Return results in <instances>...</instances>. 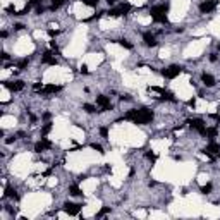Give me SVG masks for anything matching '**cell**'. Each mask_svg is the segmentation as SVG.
I'll return each mask as SVG.
<instances>
[{"label":"cell","mask_w":220,"mask_h":220,"mask_svg":"<svg viewBox=\"0 0 220 220\" xmlns=\"http://www.w3.org/2000/svg\"><path fill=\"white\" fill-rule=\"evenodd\" d=\"M146 157H148L151 162H155V160H157V155H155L153 151H148V153H146Z\"/></svg>","instance_id":"83f0119b"},{"label":"cell","mask_w":220,"mask_h":220,"mask_svg":"<svg viewBox=\"0 0 220 220\" xmlns=\"http://www.w3.org/2000/svg\"><path fill=\"white\" fill-rule=\"evenodd\" d=\"M16 139H17L16 136H11V138H7V139H5V143H7V145H11V143H14V141H16Z\"/></svg>","instance_id":"f546056e"},{"label":"cell","mask_w":220,"mask_h":220,"mask_svg":"<svg viewBox=\"0 0 220 220\" xmlns=\"http://www.w3.org/2000/svg\"><path fill=\"white\" fill-rule=\"evenodd\" d=\"M100 134L103 136V138H107V136H108V129H107V127H101V129H100Z\"/></svg>","instance_id":"f1b7e54d"},{"label":"cell","mask_w":220,"mask_h":220,"mask_svg":"<svg viewBox=\"0 0 220 220\" xmlns=\"http://www.w3.org/2000/svg\"><path fill=\"white\" fill-rule=\"evenodd\" d=\"M5 88L11 91H21L24 88V83L23 81H11V83H4Z\"/></svg>","instance_id":"4fadbf2b"},{"label":"cell","mask_w":220,"mask_h":220,"mask_svg":"<svg viewBox=\"0 0 220 220\" xmlns=\"http://www.w3.org/2000/svg\"><path fill=\"white\" fill-rule=\"evenodd\" d=\"M97 105L101 108V110H112V103H110V98L105 97V95H100V97H97Z\"/></svg>","instance_id":"ba28073f"},{"label":"cell","mask_w":220,"mask_h":220,"mask_svg":"<svg viewBox=\"0 0 220 220\" xmlns=\"http://www.w3.org/2000/svg\"><path fill=\"white\" fill-rule=\"evenodd\" d=\"M167 12H168V4H160V5H153L150 9L151 19L155 23H167Z\"/></svg>","instance_id":"7a4b0ae2"},{"label":"cell","mask_w":220,"mask_h":220,"mask_svg":"<svg viewBox=\"0 0 220 220\" xmlns=\"http://www.w3.org/2000/svg\"><path fill=\"white\" fill-rule=\"evenodd\" d=\"M91 148H93V150H97L98 153H103V148H101L100 145H97V143H93V145H91Z\"/></svg>","instance_id":"4316f807"},{"label":"cell","mask_w":220,"mask_h":220,"mask_svg":"<svg viewBox=\"0 0 220 220\" xmlns=\"http://www.w3.org/2000/svg\"><path fill=\"white\" fill-rule=\"evenodd\" d=\"M187 124H189L191 129H194L196 132H200L201 136L206 134V127H205V122H203L201 119H189L187 120Z\"/></svg>","instance_id":"277c9868"},{"label":"cell","mask_w":220,"mask_h":220,"mask_svg":"<svg viewBox=\"0 0 220 220\" xmlns=\"http://www.w3.org/2000/svg\"><path fill=\"white\" fill-rule=\"evenodd\" d=\"M203 151H205L206 155H218V153H220V145H217V143L212 141L205 150H203Z\"/></svg>","instance_id":"5bb4252c"},{"label":"cell","mask_w":220,"mask_h":220,"mask_svg":"<svg viewBox=\"0 0 220 220\" xmlns=\"http://www.w3.org/2000/svg\"><path fill=\"white\" fill-rule=\"evenodd\" d=\"M212 189H213L212 184H206V186H201V189H200V191H201L203 194H210V193H212Z\"/></svg>","instance_id":"d4e9b609"},{"label":"cell","mask_w":220,"mask_h":220,"mask_svg":"<svg viewBox=\"0 0 220 220\" xmlns=\"http://www.w3.org/2000/svg\"><path fill=\"white\" fill-rule=\"evenodd\" d=\"M119 45L124 47V48H127V50H132V43H129L127 40H119Z\"/></svg>","instance_id":"7402d4cb"},{"label":"cell","mask_w":220,"mask_h":220,"mask_svg":"<svg viewBox=\"0 0 220 220\" xmlns=\"http://www.w3.org/2000/svg\"><path fill=\"white\" fill-rule=\"evenodd\" d=\"M4 196L5 198H16L17 200V194H16V189L12 186H7L5 187V193H4Z\"/></svg>","instance_id":"2e32d148"},{"label":"cell","mask_w":220,"mask_h":220,"mask_svg":"<svg viewBox=\"0 0 220 220\" xmlns=\"http://www.w3.org/2000/svg\"><path fill=\"white\" fill-rule=\"evenodd\" d=\"M143 41H145L146 47H157V43H158V41H157V36H155V34H151L150 31L143 34Z\"/></svg>","instance_id":"8fae6325"},{"label":"cell","mask_w":220,"mask_h":220,"mask_svg":"<svg viewBox=\"0 0 220 220\" xmlns=\"http://www.w3.org/2000/svg\"><path fill=\"white\" fill-rule=\"evenodd\" d=\"M69 194H72V196H81V189H79L78 184H72V186H69Z\"/></svg>","instance_id":"e0dca14e"},{"label":"cell","mask_w":220,"mask_h":220,"mask_svg":"<svg viewBox=\"0 0 220 220\" xmlns=\"http://www.w3.org/2000/svg\"><path fill=\"white\" fill-rule=\"evenodd\" d=\"M107 4H108V5H115L117 0H107Z\"/></svg>","instance_id":"d6a6232c"},{"label":"cell","mask_w":220,"mask_h":220,"mask_svg":"<svg viewBox=\"0 0 220 220\" xmlns=\"http://www.w3.org/2000/svg\"><path fill=\"white\" fill-rule=\"evenodd\" d=\"M43 12H45V7L38 5V7H36V14H43Z\"/></svg>","instance_id":"4dcf8cb0"},{"label":"cell","mask_w":220,"mask_h":220,"mask_svg":"<svg viewBox=\"0 0 220 220\" xmlns=\"http://www.w3.org/2000/svg\"><path fill=\"white\" fill-rule=\"evenodd\" d=\"M62 90V86H57V84H45L43 88L40 90V95H55Z\"/></svg>","instance_id":"30bf717a"},{"label":"cell","mask_w":220,"mask_h":220,"mask_svg":"<svg viewBox=\"0 0 220 220\" xmlns=\"http://www.w3.org/2000/svg\"><path fill=\"white\" fill-rule=\"evenodd\" d=\"M153 112L151 110H148V108H131L129 112L126 114V119L127 120H132L134 124H139V126H143V124H150L153 120Z\"/></svg>","instance_id":"6da1fadb"},{"label":"cell","mask_w":220,"mask_h":220,"mask_svg":"<svg viewBox=\"0 0 220 220\" xmlns=\"http://www.w3.org/2000/svg\"><path fill=\"white\" fill-rule=\"evenodd\" d=\"M81 206H83V205H78V203L65 201V203H64V212H65V213H69L71 217H76L79 212H81Z\"/></svg>","instance_id":"52a82bcc"},{"label":"cell","mask_w":220,"mask_h":220,"mask_svg":"<svg viewBox=\"0 0 220 220\" xmlns=\"http://www.w3.org/2000/svg\"><path fill=\"white\" fill-rule=\"evenodd\" d=\"M210 60H212V62H215V60H217V55H215V53H212V55H210Z\"/></svg>","instance_id":"e575fe53"},{"label":"cell","mask_w":220,"mask_h":220,"mask_svg":"<svg viewBox=\"0 0 220 220\" xmlns=\"http://www.w3.org/2000/svg\"><path fill=\"white\" fill-rule=\"evenodd\" d=\"M64 4V0H52V5H50V11H57L60 5Z\"/></svg>","instance_id":"ffe728a7"},{"label":"cell","mask_w":220,"mask_h":220,"mask_svg":"<svg viewBox=\"0 0 220 220\" xmlns=\"http://www.w3.org/2000/svg\"><path fill=\"white\" fill-rule=\"evenodd\" d=\"M217 5H218L217 0H205V2L200 4V12L201 14H210V12H213L217 9Z\"/></svg>","instance_id":"8992f818"},{"label":"cell","mask_w":220,"mask_h":220,"mask_svg":"<svg viewBox=\"0 0 220 220\" xmlns=\"http://www.w3.org/2000/svg\"><path fill=\"white\" fill-rule=\"evenodd\" d=\"M81 72H84V74H88V67H86V65H83V67H81Z\"/></svg>","instance_id":"d590c367"},{"label":"cell","mask_w":220,"mask_h":220,"mask_svg":"<svg viewBox=\"0 0 220 220\" xmlns=\"http://www.w3.org/2000/svg\"><path fill=\"white\" fill-rule=\"evenodd\" d=\"M41 0H29V5H40Z\"/></svg>","instance_id":"1f68e13d"},{"label":"cell","mask_w":220,"mask_h":220,"mask_svg":"<svg viewBox=\"0 0 220 220\" xmlns=\"http://www.w3.org/2000/svg\"><path fill=\"white\" fill-rule=\"evenodd\" d=\"M129 11H131V4H120L119 7L110 9V11H108V16H112V17H119V16H126Z\"/></svg>","instance_id":"5b68a950"},{"label":"cell","mask_w":220,"mask_h":220,"mask_svg":"<svg viewBox=\"0 0 220 220\" xmlns=\"http://www.w3.org/2000/svg\"><path fill=\"white\" fill-rule=\"evenodd\" d=\"M83 110L88 112V114H93V112H97V107L91 105V103H84V105H83Z\"/></svg>","instance_id":"d6986e66"},{"label":"cell","mask_w":220,"mask_h":220,"mask_svg":"<svg viewBox=\"0 0 220 220\" xmlns=\"http://www.w3.org/2000/svg\"><path fill=\"white\" fill-rule=\"evenodd\" d=\"M217 132H218V131H217V127H208V129H206V138H210V139H213L217 136Z\"/></svg>","instance_id":"ac0fdd59"},{"label":"cell","mask_w":220,"mask_h":220,"mask_svg":"<svg viewBox=\"0 0 220 220\" xmlns=\"http://www.w3.org/2000/svg\"><path fill=\"white\" fill-rule=\"evenodd\" d=\"M48 148H52V143H50L48 139L45 138V136H43V138H41V141H38L36 145H34V151H36V153L47 151V150H48Z\"/></svg>","instance_id":"9c48e42d"},{"label":"cell","mask_w":220,"mask_h":220,"mask_svg":"<svg viewBox=\"0 0 220 220\" xmlns=\"http://www.w3.org/2000/svg\"><path fill=\"white\" fill-rule=\"evenodd\" d=\"M28 64H29V59H23V60H19V62H17V67L23 71L24 67H28Z\"/></svg>","instance_id":"603a6c76"},{"label":"cell","mask_w":220,"mask_h":220,"mask_svg":"<svg viewBox=\"0 0 220 220\" xmlns=\"http://www.w3.org/2000/svg\"><path fill=\"white\" fill-rule=\"evenodd\" d=\"M50 131H52V122H47L45 126H43V129H41V134L47 136V134L50 132Z\"/></svg>","instance_id":"44dd1931"},{"label":"cell","mask_w":220,"mask_h":220,"mask_svg":"<svg viewBox=\"0 0 220 220\" xmlns=\"http://www.w3.org/2000/svg\"><path fill=\"white\" fill-rule=\"evenodd\" d=\"M98 2H100V0H83V4L88 5V7H97Z\"/></svg>","instance_id":"cb8c5ba5"},{"label":"cell","mask_w":220,"mask_h":220,"mask_svg":"<svg viewBox=\"0 0 220 220\" xmlns=\"http://www.w3.org/2000/svg\"><path fill=\"white\" fill-rule=\"evenodd\" d=\"M41 64H48V65H57V59L52 55V52L47 50L43 55H41Z\"/></svg>","instance_id":"7c38bea8"},{"label":"cell","mask_w":220,"mask_h":220,"mask_svg":"<svg viewBox=\"0 0 220 220\" xmlns=\"http://www.w3.org/2000/svg\"><path fill=\"white\" fill-rule=\"evenodd\" d=\"M201 81H203V84L205 86H208V88H212V86H215V78H213L212 74H203L201 76Z\"/></svg>","instance_id":"9a60e30c"},{"label":"cell","mask_w":220,"mask_h":220,"mask_svg":"<svg viewBox=\"0 0 220 220\" xmlns=\"http://www.w3.org/2000/svg\"><path fill=\"white\" fill-rule=\"evenodd\" d=\"M182 72V67L181 65H168V67H165V69H162V76L164 78H167V79H174V78H177V76Z\"/></svg>","instance_id":"3957f363"},{"label":"cell","mask_w":220,"mask_h":220,"mask_svg":"<svg viewBox=\"0 0 220 220\" xmlns=\"http://www.w3.org/2000/svg\"><path fill=\"white\" fill-rule=\"evenodd\" d=\"M48 34H50V36H57V31H53V29H50V31H48Z\"/></svg>","instance_id":"836d02e7"},{"label":"cell","mask_w":220,"mask_h":220,"mask_svg":"<svg viewBox=\"0 0 220 220\" xmlns=\"http://www.w3.org/2000/svg\"><path fill=\"white\" fill-rule=\"evenodd\" d=\"M24 136H26V134H24L23 131H19V132H17V138H24Z\"/></svg>","instance_id":"8d00e7d4"},{"label":"cell","mask_w":220,"mask_h":220,"mask_svg":"<svg viewBox=\"0 0 220 220\" xmlns=\"http://www.w3.org/2000/svg\"><path fill=\"white\" fill-rule=\"evenodd\" d=\"M14 28H16V29H17V31H19V29H23V28H24V26H23V24H16V26H14Z\"/></svg>","instance_id":"74e56055"},{"label":"cell","mask_w":220,"mask_h":220,"mask_svg":"<svg viewBox=\"0 0 220 220\" xmlns=\"http://www.w3.org/2000/svg\"><path fill=\"white\" fill-rule=\"evenodd\" d=\"M107 213H110V208H108V206H105V208H101L100 212L97 213V217H103V215H107Z\"/></svg>","instance_id":"484cf974"}]
</instances>
